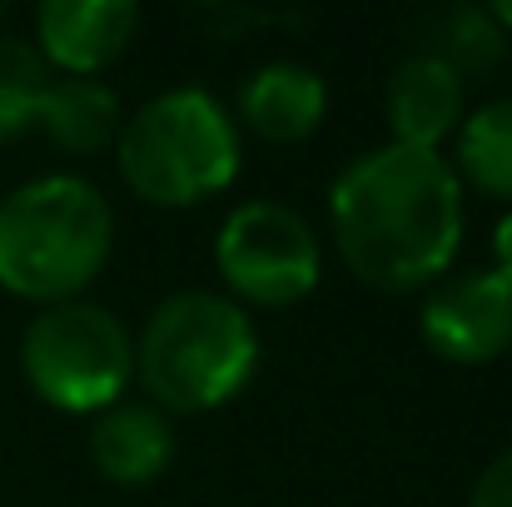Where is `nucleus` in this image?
Segmentation results:
<instances>
[{
  "label": "nucleus",
  "mask_w": 512,
  "mask_h": 507,
  "mask_svg": "<svg viewBox=\"0 0 512 507\" xmlns=\"http://www.w3.org/2000/svg\"><path fill=\"white\" fill-rule=\"evenodd\" d=\"M259 373V329L244 304L184 289L170 294L135 338V378L160 413H214Z\"/></svg>",
  "instance_id": "nucleus-3"
},
{
  "label": "nucleus",
  "mask_w": 512,
  "mask_h": 507,
  "mask_svg": "<svg viewBox=\"0 0 512 507\" xmlns=\"http://www.w3.org/2000/svg\"><path fill=\"white\" fill-rule=\"evenodd\" d=\"M0 15H5V5H0Z\"/></svg>",
  "instance_id": "nucleus-19"
},
{
  "label": "nucleus",
  "mask_w": 512,
  "mask_h": 507,
  "mask_svg": "<svg viewBox=\"0 0 512 507\" xmlns=\"http://www.w3.org/2000/svg\"><path fill=\"white\" fill-rule=\"evenodd\" d=\"M214 269L244 304L289 309L319 289L324 249L314 224L299 209L279 199H249L219 224Z\"/></svg>",
  "instance_id": "nucleus-6"
},
{
  "label": "nucleus",
  "mask_w": 512,
  "mask_h": 507,
  "mask_svg": "<svg viewBox=\"0 0 512 507\" xmlns=\"http://www.w3.org/2000/svg\"><path fill=\"white\" fill-rule=\"evenodd\" d=\"M329 115V85L299 60H269L239 85V120L269 145L309 140Z\"/></svg>",
  "instance_id": "nucleus-11"
},
{
  "label": "nucleus",
  "mask_w": 512,
  "mask_h": 507,
  "mask_svg": "<svg viewBox=\"0 0 512 507\" xmlns=\"http://www.w3.org/2000/svg\"><path fill=\"white\" fill-rule=\"evenodd\" d=\"M458 179H468L483 194L512 199V95L473 110L458 125Z\"/></svg>",
  "instance_id": "nucleus-13"
},
{
  "label": "nucleus",
  "mask_w": 512,
  "mask_h": 507,
  "mask_svg": "<svg viewBox=\"0 0 512 507\" xmlns=\"http://www.w3.org/2000/svg\"><path fill=\"white\" fill-rule=\"evenodd\" d=\"M90 463L115 488H150L174 463V423L155 403H115L85 433Z\"/></svg>",
  "instance_id": "nucleus-10"
},
{
  "label": "nucleus",
  "mask_w": 512,
  "mask_h": 507,
  "mask_svg": "<svg viewBox=\"0 0 512 507\" xmlns=\"http://www.w3.org/2000/svg\"><path fill=\"white\" fill-rule=\"evenodd\" d=\"M120 179L160 204L189 209L224 194L239 174V125L199 85H174L145 100L115 135Z\"/></svg>",
  "instance_id": "nucleus-4"
},
{
  "label": "nucleus",
  "mask_w": 512,
  "mask_h": 507,
  "mask_svg": "<svg viewBox=\"0 0 512 507\" xmlns=\"http://www.w3.org/2000/svg\"><path fill=\"white\" fill-rule=\"evenodd\" d=\"M329 224L343 264L383 294L443 279L463 244V179L433 150L378 145L329 189Z\"/></svg>",
  "instance_id": "nucleus-1"
},
{
  "label": "nucleus",
  "mask_w": 512,
  "mask_h": 507,
  "mask_svg": "<svg viewBox=\"0 0 512 507\" xmlns=\"http://www.w3.org/2000/svg\"><path fill=\"white\" fill-rule=\"evenodd\" d=\"M418 329L443 363H493L512 348V284L493 269H463L433 284Z\"/></svg>",
  "instance_id": "nucleus-7"
},
{
  "label": "nucleus",
  "mask_w": 512,
  "mask_h": 507,
  "mask_svg": "<svg viewBox=\"0 0 512 507\" xmlns=\"http://www.w3.org/2000/svg\"><path fill=\"white\" fill-rule=\"evenodd\" d=\"M35 125L50 135V145H60L70 155H95V150L115 145L125 115H120V100L105 80H70L65 75V80H50Z\"/></svg>",
  "instance_id": "nucleus-12"
},
{
  "label": "nucleus",
  "mask_w": 512,
  "mask_h": 507,
  "mask_svg": "<svg viewBox=\"0 0 512 507\" xmlns=\"http://www.w3.org/2000/svg\"><path fill=\"white\" fill-rule=\"evenodd\" d=\"M483 10H488V20H493V25L508 35V30H512V0H493V5H483Z\"/></svg>",
  "instance_id": "nucleus-18"
},
{
  "label": "nucleus",
  "mask_w": 512,
  "mask_h": 507,
  "mask_svg": "<svg viewBox=\"0 0 512 507\" xmlns=\"http://www.w3.org/2000/svg\"><path fill=\"white\" fill-rule=\"evenodd\" d=\"M50 90V65L30 40L0 35V140H15L35 125L40 100Z\"/></svg>",
  "instance_id": "nucleus-14"
},
{
  "label": "nucleus",
  "mask_w": 512,
  "mask_h": 507,
  "mask_svg": "<svg viewBox=\"0 0 512 507\" xmlns=\"http://www.w3.org/2000/svg\"><path fill=\"white\" fill-rule=\"evenodd\" d=\"M493 274H503L512 284V209L493 224Z\"/></svg>",
  "instance_id": "nucleus-17"
},
{
  "label": "nucleus",
  "mask_w": 512,
  "mask_h": 507,
  "mask_svg": "<svg viewBox=\"0 0 512 507\" xmlns=\"http://www.w3.org/2000/svg\"><path fill=\"white\" fill-rule=\"evenodd\" d=\"M503 30L488 20V10H453L443 15L438 25V60H448L458 75H473V70H488L503 60Z\"/></svg>",
  "instance_id": "nucleus-15"
},
{
  "label": "nucleus",
  "mask_w": 512,
  "mask_h": 507,
  "mask_svg": "<svg viewBox=\"0 0 512 507\" xmlns=\"http://www.w3.org/2000/svg\"><path fill=\"white\" fill-rule=\"evenodd\" d=\"M115 214L80 174H40L0 199V289L30 304H70L110 259Z\"/></svg>",
  "instance_id": "nucleus-2"
},
{
  "label": "nucleus",
  "mask_w": 512,
  "mask_h": 507,
  "mask_svg": "<svg viewBox=\"0 0 512 507\" xmlns=\"http://www.w3.org/2000/svg\"><path fill=\"white\" fill-rule=\"evenodd\" d=\"M388 125L393 145L438 155V145L463 125V75L433 50L408 55L388 80Z\"/></svg>",
  "instance_id": "nucleus-9"
},
{
  "label": "nucleus",
  "mask_w": 512,
  "mask_h": 507,
  "mask_svg": "<svg viewBox=\"0 0 512 507\" xmlns=\"http://www.w3.org/2000/svg\"><path fill=\"white\" fill-rule=\"evenodd\" d=\"M20 373L45 408L95 418L135 383V338L100 304H50L20 338Z\"/></svg>",
  "instance_id": "nucleus-5"
},
{
  "label": "nucleus",
  "mask_w": 512,
  "mask_h": 507,
  "mask_svg": "<svg viewBox=\"0 0 512 507\" xmlns=\"http://www.w3.org/2000/svg\"><path fill=\"white\" fill-rule=\"evenodd\" d=\"M135 25L140 5L130 0H45L35 10V50L70 80H95L130 50Z\"/></svg>",
  "instance_id": "nucleus-8"
},
{
  "label": "nucleus",
  "mask_w": 512,
  "mask_h": 507,
  "mask_svg": "<svg viewBox=\"0 0 512 507\" xmlns=\"http://www.w3.org/2000/svg\"><path fill=\"white\" fill-rule=\"evenodd\" d=\"M468 507H512V448H503L473 483Z\"/></svg>",
  "instance_id": "nucleus-16"
}]
</instances>
